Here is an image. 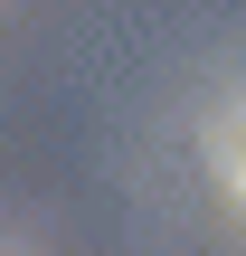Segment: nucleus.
I'll return each mask as SVG.
<instances>
[{
    "mask_svg": "<svg viewBox=\"0 0 246 256\" xmlns=\"http://www.w3.org/2000/svg\"><path fill=\"white\" fill-rule=\"evenodd\" d=\"M199 152H209V180H218V190H228V200L246 209V95L209 114V133H199Z\"/></svg>",
    "mask_w": 246,
    "mask_h": 256,
    "instance_id": "1",
    "label": "nucleus"
}]
</instances>
